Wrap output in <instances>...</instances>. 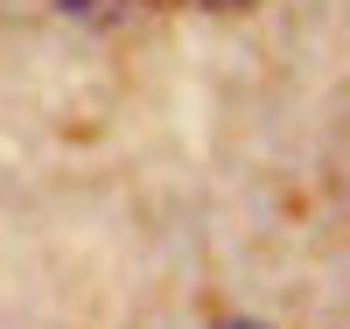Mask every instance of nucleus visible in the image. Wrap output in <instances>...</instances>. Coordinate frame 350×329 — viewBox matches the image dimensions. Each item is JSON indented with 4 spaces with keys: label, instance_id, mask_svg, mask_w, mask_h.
Wrapping results in <instances>:
<instances>
[{
    "label": "nucleus",
    "instance_id": "nucleus-1",
    "mask_svg": "<svg viewBox=\"0 0 350 329\" xmlns=\"http://www.w3.org/2000/svg\"><path fill=\"white\" fill-rule=\"evenodd\" d=\"M217 329H267V322H252V315H231V322H217Z\"/></svg>",
    "mask_w": 350,
    "mask_h": 329
},
{
    "label": "nucleus",
    "instance_id": "nucleus-2",
    "mask_svg": "<svg viewBox=\"0 0 350 329\" xmlns=\"http://www.w3.org/2000/svg\"><path fill=\"white\" fill-rule=\"evenodd\" d=\"M196 8H252V0H196Z\"/></svg>",
    "mask_w": 350,
    "mask_h": 329
}]
</instances>
